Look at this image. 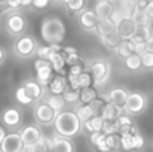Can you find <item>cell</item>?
<instances>
[{
    "mask_svg": "<svg viewBox=\"0 0 153 152\" xmlns=\"http://www.w3.org/2000/svg\"><path fill=\"white\" fill-rule=\"evenodd\" d=\"M52 125L56 134L68 139H73L83 131V122L74 110H62L56 113Z\"/></svg>",
    "mask_w": 153,
    "mask_h": 152,
    "instance_id": "1",
    "label": "cell"
},
{
    "mask_svg": "<svg viewBox=\"0 0 153 152\" xmlns=\"http://www.w3.org/2000/svg\"><path fill=\"white\" fill-rule=\"evenodd\" d=\"M65 24L58 16H45L40 22V36L46 45L61 43L65 37Z\"/></svg>",
    "mask_w": 153,
    "mask_h": 152,
    "instance_id": "2",
    "label": "cell"
},
{
    "mask_svg": "<svg viewBox=\"0 0 153 152\" xmlns=\"http://www.w3.org/2000/svg\"><path fill=\"white\" fill-rule=\"evenodd\" d=\"M3 24H4V30L7 31V34L15 36V37L24 34L27 30V18L18 10L7 13Z\"/></svg>",
    "mask_w": 153,
    "mask_h": 152,
    "instance_id": "3",
    "label": "cell"
},
{
    "mask_svg": "<svg viewBox=\"0 0 153 152\" xmlns=\"http://www.w3.org/2000/svg\"><path fill=\"white\" fill-rule=\"evenodd\" d=\"M37 46L39 45H37L36 39L33 36L24 33V34H21V36H18L15 39V42H13V52L19 58H30V57H33L36 54Z\"/></svg>",
    "mask_w": 153,
    "mask_h": 152,
    "instance_id": "4",
    "label": "cell"
},
{
    "mask_svg": "<svg viewBox=\"0 0 153 152\" xmlns=\"http://www.w3.org/2000/svg\"><path fill=\"white\" fill-rule=\"evenodd\" d=\"M147 104H149V100H147V96L144 93L132 91L128 94L123 112L131 115V116H137V115H141L147 109Z\"/></svg>",
    "mask_w": 153,
    "mask_h": 152,
    "instance_id": "5",
    "label": "cell"
},
{
    "mask_svg": "<svg viewBox=\"0 0 153 152\" xmlns=\"http://www.w3.org/2000/svg\"><path fill=\"white\" fill-rule=\"evenodd\" d=\"M88 69L92 72L97 87L104 85V84L108 81V78H110V70H111V67H110V63H108L107 60L95 58V60H92V61L88 64Z\"/></svg>",
    "mask_w": 153,
    "mask_h": 152,
    "instance_id": "6",
    "label": "cell"
},
{
    "mask_svg": "<svg viewBox=\"0 0 153 152\" xmlns=\"http://www.w3.org/2000/svg\"><path fill=\"white\" fill-rule=\"evenodd\" d=\"M33 116H34V121H36L39 125H52L53 121H55L56 112H55L45 100H42V101L34 103Z\"/></svg>",
    "mask_w": 153,
    "mask_h": 152,
    "instance_id": "7",
    "label": "cell"
},
{
    "mask_svg": "<svg viewBox=\"0 0 153 152\" xmlns=\"http://www.w3.org/2000/svg\"><path fill=\"white\" fill-rule=\"evenodd\" d=\"M34 73H36V81L43 87V88H48L51 79L53 78L55 72L52 69L51 63L48 60H42V58H37L34 61Z\"/></svg>",
    "mask_w": 153,
    "mask_h": 152,
    "instance_id": "8",
    "label": "cell"
},
{
    "mask_svg": "<svg viewBox=\"0 0 153 152\" xmlns=\"http://www.w3.org/2000/svg\"><path fill=\"white\" fill-rule=\"evenodd\" d=\"M1 124L12 130V131H16L19 130L21 124H22V112L16 107V106H9L6 107L3 112H1Z\"/></svg>",
    "mask_w": 153,
    "mask_h": 152,
    "instance_id": "9",
    "label": "cell"
},
{
    "mask_svg": "<svg viewBox=\"0 0 153 152\" xmlns=\"http://www.w3.org/2000/svg\"><path fill=\"white\" fill-rule=\"evenodd\" d=\"M24 148V140L19 131H10L6 134L4 140L0 145L1 152H21Z\"/></svg>",
    "mask_w": 153,
    "mask_h": 152,
    "instance_id": "10",
    "label": "cell"
},
{
    "mask_svg": "<svg viewBox=\"0 0 153 152\" xmlns=\"http://www.w3.org/2000/svg\"><path fill=\"white\" fill-rule=\"evenodd\" d=\"M97 22H98V16L95 15L94 9H83L80 13H77V24L82 30L85 31H92L95 30L97 27Z\"/></svg>",
    "mask_w": 153,
    "mask_h": 152,
    "instance_id": "11",
    "label": "cell"
},
{
    "mask_svg": "<svg viewBox=\"0 0 153 152\" xmlns=\"http://www.w3.org/2000/svg\"><path fill=\"white\" fill-rule=\"evenodd\" d=\"M116 24V33L122 37V39H131L135 31H137V24L134 22V19L131 16H122L119 21L114 22Z\"/></svg>",
    "mask_w": 153,
    "mask_h": 152,
    "instance_id": "12",
    "label": "cell"
},
{
    "mask_svg": "<svg viewBox=\"0 0 153 152\" xmlns=\"http://www.w3.org/2000/svg\"><path fill=\"white\" fill-rule=\"evenodd\" d=\"M19 134L24 140L25 145H34L36 142H39V139L43 136L42 134V128L36 124H28V125H24L21 127L19 130Z\"/></svg>",
    "mask_w": 153,
    "mask_h": 152,
    "instance_id": "13",
    "label": "cell"
},
{
    "mask_svg": "<svg viewBox=\"0 0 153 152\" xmlns=\"http://www.w3.org/2000/svg\"><path fill=\"white\" fill-rule=\"evenodd\" d=\"M24 88H25V91L28 93V96L33 99L34 103H37V101H42L45 99V94H46V88H43L36 79H25L22 84H21Z\"/></svg>",
    "mask_w": 153,
    "mask_h": 152,
    "instance_id": "14",
    "label": "cell"
},
{
    "mask_svg": "<svg viewBox=\"0 0 153 152\" xmlns=\"http://www.w3.org/2000/svg\"><path fill=\"white\" fill-rule=\"evenodd\" d=\"M94 12L98 16V19L111 18L113 13L116 12V4L114 0H97L94 3Z\"/></svg>",
    "mask_w": 153,
    "mask_h": 152,
    "instance_id": "15",
    "label": "cell"
},
{
    "mask_svg": "<svg viewBox=\"0 0 153 152\" xmlns=\"http://www.w3.org/2000/svg\"><path fill=\"white\" fill-rule=\"evenodd\" d=\"M116 124H117L119 134H137V133H140V130L135 125V122L132 121L131 115H128L125 112L116 119Z\"/></svg>",
    "mask_w": 153,
    "mask_h": 152,
    "instance_id": "16",
    "label": "cell"
},
{
    "mask_svg": "<svg viewBox=\"0 0 153 152\" xmlns=\"http://www.w3.org/2000/svg\"><path fill=\"white\" fill-rule=\"evenodd\" d=\"M68 87V79L67 75H58L55 73L53 78L51 79L49 85H48V93L49 94H56V96H62V93L67 90Z\"/></svg>",
    "mask_w": 153,
    "mask_h": 152,
    "instance_id": "17",
    "label": "cell"
},
{
    "mask_svg": "<svg viewBox=\"0 0 153 152\" xmlns=\"http://www.w3.org/2000/svg\"><path fill=\"white\" fill-rule=\"evenodd\" d=\"M128 94H129V91L125 90L123 87H113L111 90H108L105 97H107V100L110 103H113V104H116V106L123 109L125 103H126V99H128Z\"/></svg>",
    "mask_w": 153,
    "mask_h": 152,
    "instance_id": "18",
    "label": "cell"
},
{
    "mask_svg": "<svg viewBox=\"0 0 153 152\" xmlns=\"http://www.w3.org/2000/svg\"><path fill=\"white\" fill-rule=\"evenodd\" d=\"M52 152H74V145L68 137L55 133L52 136Z\"/></svg>",
    "mask_w": 153,
    "mask_h": 152,
    "instance_id": "19",
    "label": "cell"
},
{
    "mask_svg": "<svg viewBox=\"0 0 153 152\" xmlns=\"http://www.w3.org/2000/svg\"><path fill=\"white\" fill-rule=\"evenodd\" d=\"M49 63H51L52 69L55 73L58 75H68L67 72V61H65V57L62 55V52H53L49 58Z\"/></svg>",
    "mask_w": 153,
    "mask_h": 152,
    "instance_id": "20",
    "label": "cell"
},
{
    "mask_svg": "<svg viewBox=\"0 0 153 152\" xmlns=\"http://www.w3.org/2000/svg\"><path fill=\"white\" fill-rule=\"evenodd\" d=\"M114 54L119 57V58H126L129 57L131 54L137 52V45L132 39H123L116 48H114Z\"/></svg>",
    "mask_w": 153,
    "mask_h": 152,
    "instance_id": "21",
    "label": "cell"
},
{
    "mask_svg": "<svg viewBox=\"0 0 153 152\" xmlns=\"http://www.w3.org/2000/svg\"><path fill=\"white\" fill-rule=\"evenodd\" d=\"M116 31V24L111 18H105V19H98L97 22V27L94 30V33L98 36V37H102V36H107L110 33Z\"/></svg>",
    "mask_w": 153,
    "mask_h": 152,
    "instance_id": "22",
    "label": "cell"
},
{
    "mask_svg": "<svg viewBox=\"0 0 153 152\" xmlns=\"http://www.w3.org/2000/svg\"><path fill=\"white\" fill-rule=\"evenodd\" d=\"M122 113H123V109L116 106V104H113V103H110V101L104 106V109L101 110L102 119H108V121H116Z\"/></svg>",
    "mask_w": 153,
    "mask_h": 152,
    "instance_id": "23",
    "label": "cell"
},
{
    "mask_svg": "<svg viewBox=\"0 0 153 152\" xmlns=\"http://www.w3.org/2000/svg\"><path fill=\"white\" fill-rule=\"evenodd\" d=\"M74 112L77 113V116L80 118L82 122H86V121H89L91 118H94V116L97 115L95 110L92 109L91 103H79V104L76 106V110H74Z\"/></svg>",
    "mask_w": 153,
    "mask_h": 152,
    "instance_id": "24",
    "label": "cell"
},
{
    "mask_svg": "<svg viewBox=\"0 0 153 152\" xmlns=\"http://www.w3.org/2000/svg\"><path fill=\"white\" fill-rule=\"evenodd\" d=\"M123 66L129 70V72H138L143 69V61H141V55L134 52L129 57L123 58Z\"/></svg>",
    "mask_w": 153,
    "mask_h": 152,
    "instance_id": "25",
    "label": "cell"
},
{
    "mask_svg": "<svg viewBox=\"0 0 153 152\" xmlns=\"http://www.w3.org/2000/svg\"><path fill=\"white\" fill-rule=\"evenodd\" d=\"M131 39H134V40H137V42H147V40L153 39L152 25H138L135 34H134Z\"/></svg>",
    "mask_w": 153,
    "mask_h": 152,
    "instance_id": "26",
    "label": "cell"
},
{
    "mask_svg": "<svg viewBox=\"0 0 153 152\" xmlns=\"http://www.w3.org/2000/svg\"><path fill=\"white\" fill-rule=\"evenodd\" d=\"M79 96H80V103H92V101L100 96V93H98L97 87L92 85V87L80 88V90H79Z\"/></svg>",
    "mask_w": 153,
    "mask_h": 152,
    "instance_id": "27",
    "label": "cell"
},
{
    "mask_svg": "<svg viewBox=\"0 0 153 152\" xmlns=\"http://www.w3.org/2000/svg\"><path fill=\"white\" fill-rule=\"evenodd\" d=\"M43 100L46 101L52 109L56 112V113L62 112V110H64V107H65V104H67L62 96H56V94H48V97H45Z\"/></svg>",
    "mask_w": 153,
    "mask_h": 152,
    "instance_id": "28",
    "label": "cell"
},
{
    "mask_svg": "<svg viewBox=\"0 0 153 152\" xmlns=\"http://www.w3.org/2000/svg\"><path fill=\"white\" fill-rule=\"evenodd\" d=\"M131 18L134 19V22H135L137 25H152V19L149 18V15H147L146 9H138V7H134Z\"/></svg>",
    "mask_w": 153,
    "mask_h": 152,
    "instance_id": "29",
    "label": "cell"
},
{
    "mask_svg": "<svg viewBox=\"0 0 153 152\" xmlns=\"http://www.w3.org/2000/svg\"><path fill=\"white\" fill-rule=\"evenodd\" d=\"M102 124H104V119H102L101 115H95L94 118H91L89 121L83 122V130L88 131V133H94V131H102Z\"/></svg>",
    "mask_w": 153,
    "mask_h": 152,
    "instance_id": "30",
    "label": "cell"
},
{
    "mask_svg": "<svg viewBox=\"0 0 153 152\" xmlns=\"http://www.w3.org/2000/svg\"><path fill=\"white\" fill-rule=\"evenodd\" d=\"M76 78H77V85H79V88H85V87H92V85H95L94 75H92V72H91L88 67H86L80 75H77Z\"/></svg>",
    "mask_w": 153,
    "mask_h": 152,
    "instance_id": "31",
    "label": "cell"
},
{
    "mask_svg": "<svg viewBox=\"0 0 153 152\" xmlns=\"http://www.w3.org/2000/svg\"><path fill=\"white\" fill-rule=\"evenodd\" d=\"M100 40H101V43H102L104 48H107V49H114L123 39H122L116 31H113V33H110V34H107V36L100 37Z\"/></svg>",
    "mask_w": 153,
    "mask_h": 152,
    "instance_id": "32",
    "label": "cell"
},
{
    "mask_svg": "<svg viewBox=\"0 0 153 152\" xmlns=\"http://www.w3.org/2000/svg\"><path fill=\"white\" fill-rule=\"evenodd\" d=\"M85 4H86V0H65L64 1L65 9L70 13H74V15L80 13L85 9Z\"/></svg>",
    "mask_w": 153,
    "mask_h": 152,
    "instance_id": "33",
    "label": "cell"
},
{
    "mask_svg": "<svg viewBox=\"0 0 153 152\" xmlns=\"http://www.w3.org/2000/svg\"><path fill=\"white\" fill-rule=\"evenodd\" d=\"M15 100L18 101L19 104H22V106H28V104H33V103H34L33 99L28 96V93L25 91V88H24L22 85H19V87L15 90Z\"/></svg>",
    "mask_w": 153,
    "mask_h": 152,
    "instance_id": "34",
    "label": "cell"
},
{
    "mask_svg": "<svg viewBox=\"0 0 153 152\" xmlns=\"http://www.w3.org/2000/svg\"><path fill=\"white\" fill-rule=\"evenodd\" d=\"M62 97L67 104H74L77 106L80 103V96H79V90H74V88H70L67 87V90L62 93Z\"/></svg>",
    "mask_w": 153,
    "mask_h": 152,
    "instance_id": "35",
    "label": "cell"
},
{
    "mask_svg": "<svg viewBox=\"0 0 153 152\" xmlns=\"http://www.w3.org/2000/svg\"><path fill=\"white\" fill-rule=\"evenodd\" d=\"M34 152H52V137L42 136L39 142L34 143Z\"/></svg>",
    "mask_w": 153,
    "mask_h": 152,
    "instance_id": "36",
    "label": "cell"
},
{
    "mask_svg": "<svg viewBox=\"0 0 153 152\" xmlns=\"http://www.w3.org/2000/svg\"><path fill=\"white\" fill-rule=\"evenodd\" d=\"M105 143L110 148V151H119L120 149V134L113 133V134H105Z\"/></svg>",
    "mask_w": 153,
    "mask_h": 152,
    "instance_id": "37",
    "label": "cell"
},
{
    "mask_svg": "<svg viewBox=\"0 0 153 152\" xmlns=\"http://www.w3.org/2000/svg\"><path fill=\"white\" fill-rule=\"evenodd\" d=\"M120 149L122 151L134 149V134H120Z\"/></svg>",
    "mask_w": 153,
    "mask_h": 152,
    "instance_id": "38",
    "label": "cell"
},
{
    "mask_svg": "<svg viewBox=\"0 0 153 152\" xmlns=\"http://www.w3.org/2000/svg\"><path fill=\"white\" fill-rule=\"evenodd\" d=\"M107 103H108V100H107L105 96H98L95 100L91 103V106H92V109L95 110L97 115H101V110L104 109V106H105Z\"/></svg>",
    "mask_w": 153,
    "mask_h": 152,
    "instance_id": "39",
    "label": "cell"
},
{
    "mask_svg": "<svg viewBox=\"0 0 153 152\" xmlns=\"http://www.w3.org/2000/svg\"><path fill=\"white\" fill-rule=\"evenodd\" d=\"M141 55V61H143V69L146 70H153V52L150 51H146Z\"/></svg>",
    "mask_w": 153,
    "mask_h": 152,
    "instance_id": "40",
    "label": "cell"
},
{
    "mask_svg": "<svg viewBox=\"0 0 153 152\" xmlns=\"http://www.w3.org/2000/svg\"><path fill=\"white\" fill-rule=\"evenodd\" d=\"M36 54H37V58H42V60H48L49 61V58H51V55L53 52H52L49 45H40V46H37Z\"/></svg>",
    "mask_w": 153,
    "mask_h": 152,
    "instance_id": "41",
    "label": "cell"
},
{
    "mask_svg": "<svg viewBox=\"0 0 153 152\" xmlns=\"http://www.w3.org/2000/svg\"><path fill=\"white\" fill-rule=\"evenodd\" d=\"M85 69H86V64H85L83 61H79V63H76V64L68 66V67H67V72H68V75L77 76V75H80Z\"/></svg>",
    "mask_w": 153,
    "mask_h": 152,
    "instance_id": "42",
    "label": "cell"
},
{
    "mask_svg": "<svg viewBox=\"0 0 153 152\" xmlns=\"http://www.w3.org/2000/svg\"><path fill=\"white\" fill-rule=\"evenodd\" d=\"M102 133H104V134L119 133V131H117V124H116V121H108V119H104V124H102Z\"/></svg>",
    "mask_w": 153,
    "mask_h": 152,
    "instance_id": "43",
    "label": "cell"
},
{
    "mask_svg": "<svg viewBox=\"0 0 153 152\" xmlns=\"http://www.w3.org/2000/svg\"><path fill=\"white\" fill-rule=\"evenodd\" d=\"M104 137H105V134H104L102 131H94V133H89V137H88L89 145H91L92 148H95Z\"/></svg>",
    "mask_w": 153,
    "mask_h": 152,
    "instance_id": "44",
    "label": "cell"
},
{
    "mask_svg": "<svg viewBox=\"0 0 153 152\" xmlns=\"http://www.w3.org/2000/svg\"><path fill=\"white\" fill-rule=\"evenodd\" d=\"M144 148V137L141 136V133H137L134 134V149L140 151Z\"/></svg>",
    "mask_w": 153,
    "mask_h": 152,
    "instance_id": "45",
    "label": "cell"
},
{
    "mask_svg": "<svg viewBox=\"0 0 153 152\" xmlns=\"http://www.w3.org/2000/svg\"><path fill=\"white\" fill-rule=\"evenodd\" d=\"M49 3H51V0H33L31 6L37 10H45L49 6Z\"/></svg>",
    "mask_w": 153,
    "mask_h": 152,
    "instance_id": "46",
    "label": "cell"
},
{
    "mask_svg": "<svg viewBox=\"0 0 153 152\" xmlns=\"http://www.w3.org/2000/svg\"><path fill=\"white\" fill-rule=\"evenodd\" d=\"M65 61H67V66H71V64H76V63H79V61H83V60H82L80 54H79V52H76V54L67 55V57H65Z\"/></svg>",
    "mask_w": 153,
    "mask_h": 152,
    "instance_id": "47",
    "label": "cell"
},
{
    "mask_svg": "<svg viewBox=\"0 0 153 152\" xmlns=\"http://www.w3.org/2000/svg\"><path fill=\"white\" fill-rule=\"evenodd\" d=\"M95 149H97L98 152H111V151H110V148L107 146V143H105V137H104L101 142L95 146Z\"/></svg>",
    "mask_w": 153,
    "mask_h": 152,
    "instance_id": "48",
    "label": "cell"
},
{
    "mask_svg": "<svg viewBox=\"0 0 153 152\" xmlns=\"http://www.w3.org/2000/svg\"><path fill=\"white\" fill-rule=\"evenodd\" d=\"M76 52H79V51H77V48H74V46H64L62 55L67 57V55H71V54H76Z\"/></svg>",
    "mask_w": 153,
    "mask_h": 152,
    "instance_id": "49",
    "label": "cell"
},
{
    "mask_svg": "<svg viewBox=\"0 0 153 152\" xmlns=\"http://www.w3.org/2000/svg\"><path fill=\"white\" fill-rule=\"evenodd\" d=\"M152 0H137L135 1V7H138V9H146V6L150 3Z\"/></svg>",
    "mask_w": 153,
    "mask_h": 152,
    "instance_id": "50",
    "label": "cell"
},
{
    "mask_svg": "<svg viewBox=\"0 0 153 152\" xmlns=\"http://www.w3.org/2000/svg\"><path fill=\"white\" fill-rule=\"evenodd\" d=\"M146 12H147V15H149V18L152 19V22H153V0L146 6Z\"/></svg>",
    "mask_w": 153,
    "mask_h": 152,
    "instance_id": "51",
    "label": "cell"
},
{
    "mask_svg": "<svg viewBox=\"0 0 153 152\" xmlns=\"http://www.w3.org/2000/svg\"><path fill=\"white\" fill-rule=\"evenodd\" d=\"M6 127L4 125H0V145H1V142L4 140V137H6Z\"/></svg>",
    "mask_w": 153,
    "mask_h": 152,
    "instance_id": "52",
    "label": "cell"
},
{
    "mask_svg": "<svg viewBox=\"0 0 153 152\" xmlns=\"http://www.w3.org/2000/svg\"><path fill=\"white\" fill-rule=\"evenodd\" d=\"M6 60V49L3 46H0V64H3Z\"/></svg>",
    "mask_w": 153,
    "mask_h": 152,
    "instance_id": "53",
    "label": "cell"
},
{
    "mask_svg": "<svg viewBox=\"0 0 153 152\" xmlns=\"http://www.w3.org/2000/svg\"><path fill=\"white\" fill-rule=\"evenodd\" d=\"M21 152H34V145H25L24 143V148Z\"/></svg>",
    "mask_w": 153,
    "mask_h": 152,
    "instance_id": "54",
    "label": "cell"
},
{
    "mask_svg": "<svg viewBox=\"0 0 153 152\" xmlns=\"http://www.w3.org/2000/svg\"><path fill=\"white\" fill-rule=\"evenodd\" d=\"M21 1V6L22 7H28V6H31V3H33V0H19Z\"/></svg>",
    "mask_w": 153,
    "mask_h": 152,
    "instance_id": "55",
    "label": "cell"
},
{
    "mask_svg": "<svg viewBox=\"0 0 153 152\" xmlns=\"http://www.w3.org/2000/svg\"><path fill=\"white\" fill-rule=\"evenodd\" d=\"M51 3H53V4H61V3H64V0H51Z\"/></svg>",
    "mask_w": 153,
    "mask_h": 152,
    "instance_id": "56",
    "label": "cell"
},
{
    "mask_svg": "<svg viewBox=\"0 0 153 152\" xmlns=\"http://www.w3.org/2000/svg\"><path fill=\"white\" fill-rule=\"evenodd\" d=\"M122 152H140V151H137V149H131V151H122Z\"/></svg>",
    "mask_w": 153,
    "mask_h": 152,
    "instance_id": "57",
    "label": "cell"
},
{
    "mask_svg": "<svg viewBox=\"0 0 153 152\" xmlns=\"http://www.w3.org/2000/svg\"><path fill=\"white\" fill-rule=\"evenodd\" d=\"M6 3V0H0V4H4Z\"/></svg>",
    "mask_w": 153,
    "mask_h": 152,
    "instance_id": "58",
    "label": "cell"
},
{
    "mask_svg": "<svg viewBox=\"0 0 153 152\" xmlns=\"http://www.w3.org/2000/svg\"><path fill=\"white\" fill-rule=\"evenodd\" d=\"M131 1H134V3H135V1H137V0H131Z\"/></svg>",
    "mask_w": 153,
    "mask_h": 152,
    "instance_id": "59",
    "label": "cell"
},
{
    "mask_svg": "<svg viewBox=\"0 0 153 152\" xmlns=\"http://www.w3.org/2000/svg\"><path fill=\"white\" fill-rule=\"evenodd\" d=\"M64 1H65V0H64Z\"/></svg>",
    "mask_w": 153,
    "mask_h": 152,
    "instance_id": "60",
    "label": "cell"
}]
</instances>
